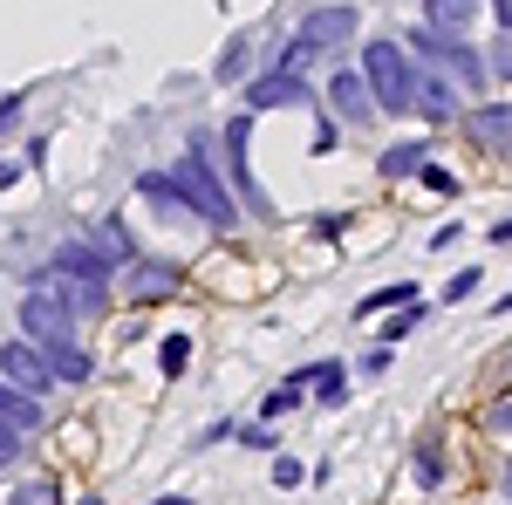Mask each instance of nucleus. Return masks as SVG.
I'll return each mask as SVG.
<instances>
[{"mask_svg":"<svg viewBox=\"0 0 512 505\" xmlns=\"http://www.w3.org/2000/svg\"><path fill=\"white\" fill-rule=\"evenodd\" d=\"M7 123H21V96H0V130Z\"/></svg>","mask_w":512,"mask_h":505,"instance_id":"c756f323","label":"nucleus"},{"mask_svg":"<svg viewBox=\"0 0 512 505\" xmlns=\"http://www.w3.org/2000/svg\"><path fill=\"white\" fill-rule=\"evenodd\" d=\"M355 28H362V21H355V7H315V14L294 28V41H301L308 55H328V48H342Z\"/></svg>","mask_w":512,"mask_h":505,"instance_id":"0eeeda50","label":"nucleus"},{"mask_svg":"<svg viewBox=\"0 0 512 505\" xmlns=\"http://www.w3.org/2000/svg\"><path fill=\"white\" fill-rule=\"evenodd\" d=\"M328 103H335V117H342V123H369V117H376V96H369L362 69H335V76H328Z\"/></svg>","mask_w":512,"mask_h":505,"instance_id":"9d476101","label":"nucleus"},{"mask_svg":"<svg viewBox=\"0 0 512 505\" xmlns=\"http://www.w3.org/2000/svg\"><path fill=\"white\" fill-rule=\"evenodd\" d=\"M410 301H417V287H410V280H396V287H376V294L355 308V321H376L383 308H410Z\"/></svg>","mask_w":512,"mask_h":505,"instance_id":"f3484780","label":"nucleus"},{"mask_svg":"<svg viewBox=\"0 0 512 505\" xmlns=\"http://www.w3.org/2000/svg\"><path fill=\"white\" fill-rule=\"evenodd\" d=\"M492 14H499V28H512V0H492Z\"/></svg>","mask_w":512,"mask_h":505,"instance_id":"2f4dec72","label":"nucleus"},{"mask_svg":"<svg viewBox=\"0 0 512 505\" xmlns=\"http://www.w3.org/2000/svg\"><path fill=\"white\" fill-rule=\"evenodd\" d=\"M274 485H280V492H294V485H308V471L294 465V458H274Z\"/></svg>","mask_w":512,"mask_h":505,"instance_id":"a878e982","label":"nucleus"},{"mask_svg":"<svg viewBox=\"0 0 512 505\" xmlns=\"http://www.w3.org/2000/svg\"><path fill=\"white\" fill-rule=\"evenodd\" d=\"M417 178H424V185H431L437 198H458V178H451V171H437V164H424Z\"/></svg>","mask_w":512,"mask_h":505,"instance_id":"393cba45","label":"nucleus"},{"mask_svg":"<svg viewBox=\"0 0 512 505\" xmlns=\"http://www.w3.org/2000/svg\"><path fill=\"white\" fill-rule=\"evenodd\" d=\"M492 239H499V246H506V239H512V219H499V226H492Z\"/></svg>","mask_w":512,"mask_h":505,"instance_id":"473e14b6","label":"nucleus"},{"mask_svg":"<svg viewBox=\"0 0 512 505\" xmlns=\"http://www.w3.org/2000/svg\"><path fill=\"white\" fill-rule=\"evenodd\" d=\"M41 355H48V376H62V383H89V376H96V362H89L76 342H48Z\"/></svg>","mask_w":512,"mask_h":505,"instance_id":"dca6fc26","label":"nucleus"},{"mask_svg":"<svg viewBox=\"0 0 512 505\" xmlns=\"http://www.w3.org/2000/svg\"><path fill=\"white\" fill-rule=\"evenodd\" d=\"M424 164H431V144H424V137H403V144H390V151L376 157L383 178H417Z\"/></svg>","mask_w":512,"mask_h":505,"instance_id":"4468645a","label":"nucleus"},{"mask_svg":"<svg viewBox=\"0 0 512 505\" xmlns=\"http://www.w3.org/2000/svg\"><path fill=\"white\" fill-rule=\"evenodd\" d=\"M410 110H424V117L431 123H458V82L451 76H417V103H410Z\"/></svg>","mask_w":512,"mask_h":505,"instance_id":"ddd939ff","label":"nucleus"},{"mask_svg":"<svg viewBox=\"0 0 512 505\" xmlns=\"http://www.w3.org/2000/svg\"><path fill=\"white\" fill-rule=\"evenodd\" d=\"M0 376L7 383H21V389H48L55 376H48V355H41V342H0Z\"/></svg>","mask_w":512,"mask_h":505,"instance_id":"1a4fd4ad","label":"nucleus"},{"mask_svg":"<svg viewBox=\"0 0 512 505\" xmlns=\"http://www.w3.org/2000/svg\"><path fill=\"white\" fill-rule=\"evenodd\" d=\"M335 137H342V130H335V117H328V110H315V151L321 157L335 151Z\"/></svg>","mask_w":512,"mask_h":505,"instance_id":"cd10ccee","label":"nucleus"},{"mask_svg":"<svg viewBox=\"0 0 512 505\" xmlns=\"http://www.w3.org/2000/svg\"><path fill=\"white\" fill-rule=\"evenodd\" d=\"M403 48H410V55H424L437 76H451L458 89H485V76H492V69H485V55H478L472 41L444 35V28H431V21H424L417 35H403Z\"/></svg>","mask_w":512,"mask_h":505,"instance_id":"7ed1b4c3","label":"nucleus"},{"mask_svg":"<svg viewBox=\"0 0 512 505\" xmlns=\"http://www.w3.org/2000/svg\"><path fill=\"white\" fill-rule=\"evenodd\" d=\"M492 69H499V76H512V41H499V55H492Z\"/></svg>","mask_w":512,"mask_h":505,"instance_id":"7c9ffc66","label":"nucleus"},{"mask_svg":"<svg viewBox=\"0 0 512 505\" xmlns=\"http://www.w3.org/2000/svg\"><path fill=\"white\" fill-rule=\"evenodd\" d=\"M123 287H130V301H158V294L178 287V267L171 260H130L123 267Z\"/></svg>","mask_w":512,"mask_h":505,"instance_id":"f8f14e48","label":"nucleus"},{"mask_svg":"<svg viewBox=\"0 0 512 505\" xmlns=\"http://www.w3.org/2000/svg\"><path fill=\"white\" fill-rule=\"evenodd\" d=\"M301 396H308V369H294V376H287L280 389H267V403H260V410H267V424H274V417H287Z\"/></svg>","mask_w":512,"mask_h":505,"instance_id":"a211bd4d","label":"nucleus"},{"mask_svg":"<svg viewBox=\"0 0 512 505\" xmlns=\"http://www.w3.org/2000/svg\"><path fill=\"white\" fill-rule=\"evenodd\" d=\"M417 485H444V451L417 444Z\"/></svg>","mask_w":512,"mask_h":505,"instance_id":"5701e85b","label":"nucleus"},{"mask_svg":"<svg viewBox=\"0 0 512 505\" xmlns=\"http://www.w3.org/2000/svg\"><path fill=\"white\" fill-rule=\"evenodd\" d=\"M246 110H321V89L294 69H260L246 76Z\"/></svg>","mask_w":512,"mask_h":505,"instance_id":"20e7f679","label":"nucleus"},{"mask_svg":"<svg viewBox=\"0 0 512 505\" xmlns=\"http://www.w3.org/2000/svg\"><path fill=\"white\" fill-rule=\"evenodd\" d=\"M0 430H14V437H35V430H41V403H35V389L7 383V376H0Z\"/></svg>","mask_w":512,"mask_h":505,"instance_id":"9b49d317","label":"nucleus"},{"mask_svg":"<svg viewBox=\"0 0 512 505\" xmlns=\"http://www.w3.org/2000/svg\"><path fill=\"white\" fill-rule=\"evenodd\" d=\"M151 505H192V499H151Z\"/></svg>","mask_w":512,"mask_h":505,"instance_id":"f704fd0d","label":"nucleus"},{"mask_svg":"<svg viewBox=\"0 0 512 505\" xmlns=\"http://www.w3.org/2000/svg\"><path fill=\"white\" fill-rule=\"evenodd\" d=\"M164 178H171V185H178V198L192 205V219L219 226V233H233V226H239V205H233V192L219 185V164L205 157V137H198V144L178 157V164H171Z\"/></svg>","mask_w":512,"mask_h":505,"instance_id":"f257e3e1","label":"nucleus"},{"mask_svg":"<svg viewBox=\"0 0 512 505\" xmlns=\"http://www.w3.org/2000/svg\"><path fill=\"white\" fill-rule=\"evenodd\" d=\"M7 505H62V485H55V478H35V485H21Z\"/></svg>","mask_w":512,"mask_h":505,"instance_id":"4be33fe9","label":"nucleus"},{"mask_svg":"<svg viewBox=\"0 0 512 505\" xmlns=\"http://www.w3.org/2000/svg\"><path fill=\"white\" fill-rule=\"evenodd\" d=\"M478 280H485V273H478V267L451 273V287H444V308H451V301H465V294H478Z\"/></svg>","mask_w":512,"mask_h":505,"instance_id":"b1692460","label":"nucleus"},{"mask_svg":"<svg viewBox=\"0 0 512 505\" xmlns=\"http://www.w3.org/2000/svg\"><path fill=\"white\" fill-rule=\"evenodd\" d=\"M14 458H21V437H14V430H0V471L14 465Z\"/></svg>","mask_w":512,"mask_h":505,"instance_id":"c85d7f7f","label":"nucleus"},{"mask_svg":"<svg viewBox=\"0 0 512 505\" xmlns=\"http://www.w3.org/2000/svg\"><path fill=\"white\" fill-rule=\"evenodd\" d=\"M465 137H472L478 151H499L512 157V103H478V110H465Z\"/></svg>","mask_w":512,"mask_h":505,"instance_id":"6e6552de","label":"nucleus"},{"mask_svg":"<svg viewBox=\"0 0 512 505\" xmlns=\"http://www.w3.org/2000/svg\"><path fill=\"white\" fill-rule=\"evenodd\" d=\"M212 76H219V82H246V76H253V35H239L233 48L219 55V69H212Z\"/></svg>","mask_w":512,"mask_h":505,"instance_id":"aec40b11","label":"nucleus"},{"mask_svg":"<svg viewBox=\"0 0 512 505\" xmlns=\"http://www.w3.org/2000/svg\"><path fill=\"white\" fill-rule=\"evenodd\" d=\"M499 485H506V499H512V465H506V478H499Z\"/></svg>","mask_w":512,"mask_h":505,"instance_id":"72a5a7b5","label":"nucleus"},{"mask_svg":"<svg viewBox=\"0 0 512 505\" xmlns=\"http://www.w3.org/2000/svg\"><path fill=\"white\" fill-rule=\"evenodd\" d=\"M362 82H369L376 110H390V117L417 103V69H410V48H403V35L362 41Z\"/></svg>","mask_w":512,"mask_h":505,"instance_id":"f03ea898","label":"nucleus"},{"mask_svg":"<svg viewBox=\"0 0 512 505\" xmlns=\"http://www.w3.org/2000/svg\"><path fill=\"white\" fill-rule=\"evenodd\" d=\"M21 328H28V342H76V314L62 294H48V287H28V301H21Z\"/></svg>","mask_w":512,"mask_h":505,"instance_id":"39448f33","label":"nucleus"},{"mask_svg":"<svg viewBox=\"0 0 512 505\" xmlns=\"http://www.w3.org/2000/svg\"><path fill=\"white\" fill-rule=\"evenodd\" d=\"M478 7H485V0H424V21L444 28V35H465L478 21Z\"/></svg>","mask_w":512,"mask_h":505,"instance_id":"2eb2a0df","label":"nucleus"},{"mask_svg":"<svg viewBox=\"0 0 512 505\" xmlns=\"http://www.w3.org/2000/svg\"><path fill=\"white\" fill-rule=\"evenodd\" d=\"M246 137H253V117H233L226 123V171H233V185L239 198H246V212H260V219H274V198L260 192V178H253V164H246Z\"/></svg>","mask_w":512,"mask_h":505,"instance_id":"423d86ee","label":"nucleus"},{"mask_svg":"<svg viewBox=\"0 0 512 505\" xmlns=\"http://www.w3.org/2000/svg\"><path fill=\"white\" fill-rule=\"evenodd\" d=\"M308 389H315L321 403H342V389H349L342 362H308Z\"/></svg>","mask_w":512,"mask_h":505,"instance_id":"6ab92c4d","label":"nucleus"},{"mask_svg":"<svg viewBox=\"0 0 512 505\" xmlns=\"http://www.w3.org/2000/svg\"><path fill=\"white\" fill-rule=\"evenodd\" d=\"M485 430H499V437L512 430V396H499V403H485Z\"/></svg>","mask_w":512,"mask_h":505,"instance_id":"bb28decb","label":"nucleus"},{"mask_svg":"<svg viewBox=\"0 0 512 505\" xmlns=\"http://www.w3.org/2000/svg\"><path fill=\"white\" fill-rule=\"evenodd\" d=\"M185 362H192V335H164L158 342V369L164 376H185Z\"/></svg>","mask_w":512,"mask_h":505,"instance_id":"412c9836","label":"nucleus"}]
</instances>
